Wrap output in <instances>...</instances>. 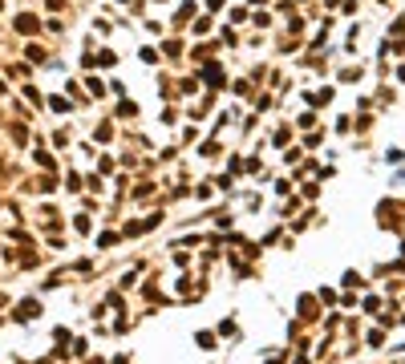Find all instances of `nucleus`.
Listing matches in <instances>:
<instances>
[{"label": "nucleus", "mask_w": 405, "mask_h": 364, "mask_svg": "<svg viewBox=\"0 0 405 364\" xmlns=\"http://www.w3.org/2000/svg\"><path fill=\"white\" fill-rule=\"evenodd\" d=\"M16 29H20V33H29V29H37V20H33V16H16Z\"/></svg>", "instance_id": "f257e3e1"}, {"label": "nucleus", "mask_w": 405, "mask_h": 364, "mask_svg": "<svg viewBox=\"0 0 405 364\" xmlns=\"http://www.w3.org/2000/svg\"><path fill=\"white\" fill-rule=\"evenodd\" d=\"M57 4H61V0H49V8H57Z\"/></svg>", "instance_id": "f03ea898"}]
</instances>
